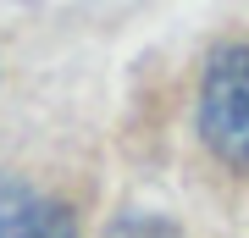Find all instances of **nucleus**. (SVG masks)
Wrapping results in <instances>:
<instances>
[{
  "label": "nucleus",
  "instance_id": "nucleus-2",
  "mask_svg": "<svg viewBox=\"0 0 249 238\" xmlns=\"http://www.w3.org/2000/svg\"><path fill=\"white\" fill-rule=\"evenodd\" d=\"M39 205L45 200H34V188L22 177L0 172V238H28L34 221H39Z\"/></svg>",
  "mask_w": 249,
  "mask_h": 238
},
{
  "label": "nucleus",
  "instance_id": "nucleus-3",
  "mask_svg": "<svg viewBox=\"0 0 249 238\" xmlns=\"http://www.w3.org/2000/svg\"><path fill=\"white\" fill-rule=\"evenodd\" d=\"M106 238H183L172 221H160V216H122Z\"/></svg>",
  "mask_w": 249,
  "mask_h": 238
},
{
  "label": "nucleus",
  "instance_id": "nucleus-4",
  "mask_svg": "<svg viewBox=\"0 0 249 238\" xmlns=\"http://www.w3.org/2000/svg\"><path fill=\"white\" fill-rule=\"evenodd\" d=\"M28 238H78V221H72L67 205H39V221Z\"/></svg>",
  "mask_w": 249,
  "mask_h": 238
},
{
  "label": "nucleus",
  "instance_id": "nucleus-1",
  "mask_svg": "<svg viewBox=\"0 0 249 238\" xmlns=\"http://www.w3.org/2000/svg\"><path fill=\"white\" fill-rule=\"evenodd\" d=\"M199 133L227 166H249V44H222L205 61Z\"/></svg>",
  "mask_w": 249,
  "mask_h": 238
}]
</instances>
